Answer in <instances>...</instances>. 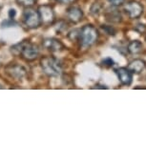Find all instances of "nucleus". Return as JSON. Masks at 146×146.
Segmentation results:
<instances>
[{"label": "nucleus", "mask_w": 146, "mask_h": 146, "mask_svg": "<svg viewBox=\"0 0 146 146\" xmlns=\"http://www.w3.org/2000/svg\"><path fill=\"white\" fill-rule=\"evenodd\" d=\"M11 52L15 56H21L26 61H34L39 56V48L37 45L29 41H22L11 47Z\"/></svg>", "instance_id": "f257e3e1"}, {"label": "nucleus", "mask_w": 146, "mask_h": 146, "mask_svg": "<svg viewBox=\"0 0 146 146\" xmlns=\"http://www.w3.org/2000/svg\"><path fill=\"white\" fill-rule=\"evenodd\" d=\"M40 66L44 74L48 76L56 78L62 74V65L54 56H44L40 59Z\"/></svg>", "instance_id": "f03ea898"}, {"label": "nucleus", "mask_w": 146, "mask_h": 146, "mask_svg": "<svg viewBox=\"0 0 146 146\" xmlns=\"http://www.w3.org/2000/svg\"><path fill=\"white\" fill-rule=\"evenodd\" d=\"M98 37H100V34L96 28L91 24H87L80 30L78 40L82 47L88 48V47L93 46L98 41Z\"/></svg>", "instance_id": "7ed1b4c3"}, {"label": "nucleus", "mask_w": 146, "mask_h": 146, "mask_svg": "<svg viewBox=\"0 0 146 146\" xmlns=\"http://www.w3.org/2000/svg\"><path fill=\"white\" fill-rule=\"evenodd\" d=\"M22 21L28 29H36L42 24L38 10H35L31 7L24 10L22 13Z\"/></svg>", "instance_id": "20e7f679"}, {"label": "nucleus", "mask_w": 146, "mask_h": 146, "mask_svg": "<svg viewBox=\"0 0 146 146\" xmlns=\"http://www.w3.org/2000/svg\"><path fill=\"white\" fill-rule=\"evenodd\" d=\"M5 73L10 78H12L15 80H21L27 76V70L24 66L20 64H9L5 67Z\"/></svg>", "instance_id": "39448f33"}, {"label": "nucleus", "mask_w": 146, "mask_h": 146, "mask_svg": "<svg viewBox=\"0 0 146 146\" xmlns=\"http://www.w3.org/2000/svg\"><path fill=\"white\" fill-rule=\"evenodd\" d=\"M38 13H39L41 22L45 25H51L56 20V13L50 5H40L38 7Z\"/></svg>", "instance_id": "423d86ee"}, {"label": "nucleus", "mask_w": 146, "mask_h": 146, "mask_svg": "<svg viewBox=\"0 0 146 146\" xmlns=\"http://www.w3.org/2000/svg\"><path fill=\"white\" fill-rule=\"evenodd\" d=\"M124 12L132 19L139 18L143 13V6L137 1L127 2L124 6Z\"/></svg>", "instance_id": "0eeeda50"}, {"label": "nucleus", "mask_w": 146, "mask_h": 146, "mask_svg": "<svg viewBox=\"0 0 146 146\" xmlns=\"http://www.w3.org/2000/svg\"><path fill=\"white\" fill-rule=\"evenodd\" d=\"M42 45L45 49L52 53H60L65 49V46L61 41L54 37L45 38L42 42Z\"/></svg>", "instance_id": "6e6552de"}, {"label": "nucleus", "mask_w": 146, "mask_h": 146, "mask_svg": "<svg viewBox=\"0 0 146 146\" xmlns=\"http://www.w3.org/2000/svg\"><path fill=\"white\" fill-rule=\"evenodd\" d=\"M66 16H67L68 20L72 22V23L78 24L83 19L84 13L79 7L72 6L66 10Z\"/></svg>", "instance_id": "1a4fd4ad"}, {"label": "nucleus", "mask_w": 146, "mask_h": 146, "mask_svg": "<svg viewBox=\"0 0 146 146\" xmlns=\"http://www.w3.org/2000/svg\"><path fill=\"white\" fill-rule=\"evenodd\" d=\"M115 74L121 84L126 85V86L131 85L133 81V74L128 68H118L115 70Z\"/></svg>", "instance_id": "9d476101"}, {"label": "nucleus", "mask_w": 146, "mask_h": 146, "mask_svg": "<svg viewBox=\"0 0 146 146\" xmlns=\"http://www.w3.org/2000/svg\"><path fill=\"white\" fill-rule=\"evenodd\" d=\"M128 69L131 71L132 74L139 75L145 69V62L141 59H134L129 63Z\"/></svg>", "instance_id": "9b49d317"}, {"label": "nucleus", "mask_w": 146, "mask_h": 146, "mask_svg": "<svg viewBox=\"0 0 146 146\" xmlns=\"http://www.w3.org/2000/svg\"><path fill=\"white\" fill-rule=\"evenodd\" d=\"M127 51L131 54H139L143 51V44L139 40H133L128 44Z\"/></svg>", "instance_id": "f8f14e48"}, {"label": "nucleus", "mask_w": 146, "mask_h": 146, "mask_svg": "<svg viewBox=\"0 0 146 146\" xmlns=\"http://www.w3.org/2000/svg\"><path fill=\"white\" fill-rule=\"evenodd\" d=\"M106 19L111 23H118L121 21V15L117 10H112L106 13Z\"/></svg>", "instance_id": "ddd939ff"}, {"label": "nucleus", "mask_w": 146, "mask_h": 146, "mask_svg": "<svg viewBox=\"0 0 146 146\" xmlns=\"http://www.w3.org/2000/svg\"><path fill=\"white\" fill-rule=\"evenodd\" d=\"M90 12L94 16L100 15L101 13V12H102V5H101L100 3H98V2H95V3L91 6Z\"/></svg>", "instance_id": "4468645a"}, {"label": "nucleus", "mask_w": 146, "mask_h": 146, "mask_svg": "<svg viewBox=\"0 0 146 146\" xmlns=\"http://www.w3.org/2000/svg\"><path fill=\"white\" fill-rule=\"evenodd\" d=\"M15 1L19 6L24 8H29L32 7L36 2V0H15Z\"/></svg>", "instance_id": "2eb2a0df"}, {"label": "nucleus", "mask_w": 146, "mask_h": 146, "mask_svg": "<svg viewBox=\"0 0 146 146\" xmlns=\"http://www.w3.org/2000/svg\"><path fill=\"white\" fill-rule=\"evenodd\" d=\"M17 25V23L13 20V18H8L6 20L2 21L1 23V28H11V27H15Z\"/></svg>", "instance_id": "dca6fc26"}, {"label": "nucleus", "mask_w": 146, "mask_h": 146, "mask_svg": "<svg viewBox=\"0 0 146 146\" xmlns=\"http://www.w3.org/2000/svg\"><path fill=\"white\" fill-rule=\"evenodd\" d=\"M67 29V23H64L63 21H60L57 26L56 27V30L57 33H63L65 30Z\"/></svg>", "instance_id": "f3484780"}, {"label": "nucleus", "mask_w": 146, "mask_h": 146, "mask_svg": "<svg viewBox=\"0 0 146 146\" xmlns=\"http://www.w3.org/2000/svg\"><path fill=\"white\" fill-rule=\"evenodd\" d=\"M102 65L106 66V67H112L114 66V60L111 57H106L102 60Z\"/></svg>", "instance_id": "a211bd4d"}, {"label": "nucleus", "mask_w": 146, "mask_h": 146, "mask_svg": "<svg viewBox=\"0 0 146 146\" xmlns=\"http://www.w3.org/2000/svg\"><path fill=\"white\" fill-rule=\"evenodd\" d=\"M102 29L110 35H115V30L113 28V27H111V26H104L103 25Z\"/></svg>", "instance_id": "6ab92c4d"}, {"label": "nucleus", "mask_w": 146, "mask_h": 146, "mask_svg": "<svg viewBox=\"0 0 146 146\" xmlns=\"http://www.w3.org/2000/svg\"><path fill=\"white\" fill-rule=\"evenodd\" d=\"M109 3L113 5L115 7H118V6H121L123 5V3L125 2V0H108Z\"/></svg>", "instance_id": "aec40b11"}, {"label": "nucleus", "mask_w": 146, "mask_h": 146, "mask_svg": "<svg viewBox=\"0 0 146 146\" xmlns=\"http://www.w3.org/2000/svg\"><path fill=\"white\" fill-rule=\"evenodd\" d=\"M8 15H9L10 18H15L16 15V11L15 9H10L9 12H8Z\"/></svg>", "instance_id": "412c9836"}, {"label": "nucleus", "mask_w": 146, "mask_h": 146, "mask_svg": "<svg viewBox=\"0 0 146 146\" xmlns=\"http://www.w3.org/2000/svg\"><path fill=\"white\" fill-rule=\"evenodd\" d=\"M56 1L59 2V3H63V4H70V3H74L76 0H56Z\"/></svg>", "instance_id": "4be33fe9"}]
</instances>
